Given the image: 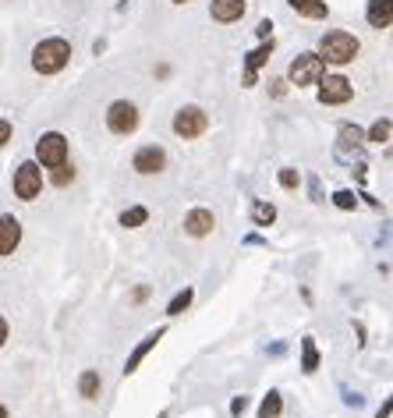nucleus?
Here are the masks:
<instances>
[{
  "instance_id": "1",
  "label": "nucleus",
  "mask_w": 393,
  "mask_h": 418,
  "mask_svg": "<svg viewBox=\"0 0 393 418\" xmlns=\"http://www.w3.org/2000/svg\"><path fill=\"white\" fill-rule=\"evenodd\" d=\"M68 61H71V43L61 39V36H50V39L32 46V68L39 75H57V71L68 68Z\"/></svg>"
},
{
  "instance_id": "2",
  "label": "nucleus",
  "mask_w": 393,
  "mask_h": 418,
  "mask_svg": "<svg viewBox=\"0 0 393 418\" xmlns=\"http://www.w3.org/2000/svg\"><path fill=\"white\" fill-rule=\"evenodd\" d=\"M358 50H362V43L344 29H333L319 39V53L326 57V64H351L358 57Z\"/></svg>"
},
{
  "instance_id": "3",
  "label": "nucleus",
  "mask_w": 393,
  "mask_h": 418,
  "mask_svg": "<svg viewBox=\"0 0 393 418\" xmlns=\"http://www.w3.org/2000/svg\"><path fill=\"white\" fill-rule=\"evenodd\" d=\"M11 188H14V199L36 203L39 192H43V163H39V160L18 163V167H14V178H11Z\"/></svg>"
},
{
  "instance_id": "4",
  "label": "nucleus",
  "mask_w": 393,
  "mask_h": 418,
  "mask_svg": "<svg viewBox=\"0 0 393 418\" xmlns=\"http://www.w3.org/2000/svg\"><path fill=\"white\" fill-rule=\"evenodd\" d=\"M326 78V57L322 53H297L287 68V82L291 86H319Z\"/></svg>"
},
{
  "instance_id": "5",
  "label": "nucleus",
  "mask_w": 393,
  "mask_h": 418,
  "mask_svg": "<svg viewBox=\"0 0 393 418\" xmlns=\"http://www.w3.org/2000/svg\"><path fill=\"white\" fill-rule=\"evenodd\" d=\"M106 128L113 135H121V138L135 135V128H138V106L131 100H113L106 106Z\"/></svg>"
},
{
  "instance_id": "6",
  "label": "nucleus",
  "mask_w": 393,
  "mask_h": 418,
  "mask_svg": "<svg viewBox=\"0 0 393 418\" xmlns=\"http://www.w3.org/2000/svg\"><path fill=\"white\" fill-rule=\"evenodd\" d=\"M36 160H39L46 170H53V167L68 163V138H64L61 131H46V135H39V142H36Z\"/></svg>"
},
{
  "instance_id": "7",
  "label": "nucleus",
  "mask_w": 393,
  "mask_h": 418,
  "mask_svg": "<svg viewBox=\"0 0 393 418\" xmlns=\"http://www.w3.org/2000/svg\"><path fill=\"white\" fill-rule=\"evenodd\" d=\"M205 131H209V113H205L202 106L188 103L174 113V135H178V138H198V135H205Z\"/></svg>"
},
{
  "instance_id": "8",
  "label": "nucleus",
  "mask_w": 393,
  "mask_h": 418,
  "mask_svg": "<svg viewBox=\"0 0 393 418\" xmlns=\"http://www.w3.org/2000/svg\"><path fill=\"white\" fill-rule=\"evenodd\" d=\"M351 96H354V86L344 75H326L319 82V103L322 106H340V103H347Z\"/></svg>"
},
{
  "instance_id": "9",
  "label": "nucleus",
  "mask_w": 393,
  "mask_h": 418,
  "mask_svg": "<svg viewBox=\"0 0 393 418\" xmlns=\"http://www.w3.org/2000/svg\"><path fill=\"white\" fill-rule=\"evenodd\" d=\"M369 142V131H362L358 124H340V146H337V156L344 163H354V156L365 149Z\"/></svg>"
},
{
  "instance_id": "10",
  "label": "nucleus",
  "mask_w": 393,
  "mask_h": 418,
  "mask_svg": "<svg viewBox=\"0 0 393 418\" xmlns=\"http://www.w3.org/2000/svg\"><path fill=\"white\" fill-rule=\"evenodd\" d=\"M163 167H167V153H163L160 146H142V149L131 156V170L142 174V178H153V174H160Z\"/></svg>"
},
{
  "instance_id": "11",
  "label": "nucleus",
  "mask_w": 393,
  "mask_h": 418,
  "mask_svg": "<svg viewBox=\"0 0 393 418\" xmlns=\"http://www.w3.org/2000/svg\"><path fill=\"white\" fill-rule=\"evenodd\" d=\"M163 337H167V326H160V330L146 333V337H142V340L135 344V351L128 355V362H124V369H121V372H124V376H135V372H138V365L146 362V355H149V351H153V347H156V344H160Z\"/></svg>"
},
{
  "instance_id": "12",
  "label": "nucleus",
  "mask_w": 393,
  "mask_h": 418,
  "mask_svg": "<svg viewBox=\"0 0 393 418\" xmlns=\"http://www.w3.org/2000/svg\"><path fill=\"white\" fill-rule=\"evenodd\" d=\"M185 234L188 238H205V234H213V227H216V216L209 213V209H202V206H195V209H188L185 213Z\"/></svg>"
},
{
  "instance_id": "13",
  "label": "nucleus",
  "mask_w": 393,
  "mask_h": 418,
  "mask_svg": "<svg viewBox=\"0 0 393 418\" xmlns=\"http://www.w3.org/2000/svg\"><path fill=\"white\" fill-rule=\"evenodd\" d=\"M245 11H248V4H245V0H213V4H209V14H213V21H220V25H234V21H241V18H245Z\"/></svg>"
},
{
  "instance_id": "14",
  "label": "nucleus",
  "mask_w": 393,
  "mask_h": 418,
  "mask_svg": "<svg viewBox=\"0 0 393 418\" xmlns=\"http://www.w3.org/2000/svg\"><path fill=\"white\" fill-rule=\"evenodd\" d=\"M18 245H21V220H14V216L7 213V216L0 220V255L11 259Z\"/></svg>"
},
{
  "instance_id": "15",
  "label": "nucleus",
  "mask_w": 393,
  "mask_h": 418,
  "mask_svg": "<svg viewBox=\"0 0 393 418\" xmlns=\"http://www.w3.org/2000/svg\"><path fill=\"white\" fill-rule=\"evenodd\" d=\"M270 53H273V39H266L262 46H255V50L245 57V86H248V89L255 86V75H259V68L270 61Z\"/></svg>"
},
{
  "instance_id": "16",
  "label": "nucleus",
  "mask_w": 393,
  "mask_h": 418,
  "mask_svg": "<svg viewBox=\"0 0 393 418\" xmlns=\"http://www.w3.org/2000/svg\"><path fill=\"white\" fill-rule=\"evenodd\" d=\"M365 21H369L372 29H390L393 25V0H369Z\"/></svg>"
},
{
  "instance_id": "17",
  "label": "nucleus",
  "mask_w": 393,
  "mask_h": 418,
  "mask_svg": "<svg viewBox=\"0 0 393 418\" xmlns=\"http://www.w3.org/2000/svg\"><path fill=\"white\" fill-rule=\"evenodd\" d=\"M301 372H305V376H315V372H319V347H315V337H301Z\"/></svg>"
},
{
  "instance_id": "18",
  "label": "nucleus",
  "mask_w": 393,
  "mask_h": 418,
  "mask_svg": "<svg viewBox=\"0 0 393 418\" xmlns=\"http://www.w3.org/2000/svg\"><path fill=\"white\" fill-rule=\"evenodd\" d=\"M291 7H295L301 18H315V21H322L326 14H330V7H326V0H287Z\"/></svg>"
},
{
  "instance_id": "19",
  "label": "nucleus",
  "mask_w": 393,
  "mask_h": 418,
  "mask_svg": "<svg viewBox=\"0 0 393 418\" xmlns=\"http://www.w3.org/2000/svg\"><path fill=\"white\" fill-rule=\"evenodd\" d=\"M252 223L255 227H273L277 223V206L266 203V199H255L252 203Z\"/></svg>"
},
{
  "instance_id": "20",
  "label": "nucleus",
  "mask_w": 393,
  "mask_h": 418,
  "mask_svg": "<svg viewBox=\"0 0 393 418\" xmlns=\"http://www.w3.org/2000/svg\"><path fill=\"white\" fill-rule=\"evenodd\" d=\"M99 390H103V379H99L96 369H86L82 376H78V394L86 397V401H96Z\"/></svg>"
},
{
  "instance_id": "21",
  "label": "nucleus",
  "mask_w": 393,
  "mask_h": 418,
  "mask_svg": "<svg viewBox=\"0 0 393 418\" xmlns=\"http://www.w3.org/2000/svg\"><path fill=\"white\" fill-rule=\"evenodd\" d=\"M280 412H284V397H280V390H270L259 404V418H280Z\"/></svg>"
},
{
  "instance_id": "22",
  "label": "nucleus",
  "mask_w": 393,
  "mask_h": 418,
  "mask_svg": "<svg viewBox=\"0 0 393 418\" xmlns=\"http://www.w3.org/2000/svg\"><path fill=\"white\" fill-rule=\"evenodd\" d=\"M390 135H393V121H387V117H379V121L369 128V142H372V146H383V142H390Z\"/></svg>"
},
{
  "instance_id": "23",
  "label": "nucleus",
  "mask_w": 393,
  "mask_h": 418,
  "mask_svg": "<svg viewBox=\"0 0 393 418\" xmlns=\"http://www.w3.org/2000/svg\"><path fill=\"white\" fill-rule=\"evenodd\" d=\"M146 220H149V209L146 206H131V209H124V213H121V227H128V230L142 227Z\"/></svg>"
},
{
  "instance_id": "24",
  "label": "nucleus",
  "mask_w": 393,
  "mask_h": 418,
  "mask_svg": "<svg viewBox=\"0 0 393 418\" xmlns=\"http://www.w3.org/2000/svg\"><path fill=\"white\" fill-rule=\"evenodd\" d=\"M192 298H195V291H192V287L178 291V295L170 298V305H167V315H185L188 312V305H192Z\"/></svg>"
},
{
  "instance_id": "25",
  "label": "nucleus",
  "mask_w": 393,
  "mask_h": 418,
  "mask_svg": "<svg viewBox=\"0 0 393 418\" xmlns=\"http://www.w3.org/2000/svg\"><path fill=\"white\" fill-rule=\"evenodd\" d=\"M50 181H53L57 188H68V185L75 181V167H71V163H61V167H53V170H50Z\"/></svg>"
},
{
  "instance_id": "26",
  "label": "nucleus",
  "mask_w": 393,
  "mask_h": 418,
  "mask_svg": "<svg viewBox=\"0 0 393 418\" xmlns=\"http://www.w3.org/2000/svg\"><path fill=\"white\" fill-rule=\"evenodd\" d=\"M358 199H362V195H354L351 188H340V192H333V206H337V209H344V213L358 209Z\"/></svg>"
},
{
  "instance_id": "27",
  "label": "nucleus",
  "mask_w": 393,
  "mask_h": 418,
  "mask_svg": "<svg viewBox=\"0 0 393 418\" xmlns=\"http://www.w3.org/2000/svg\"><path fill=\"white\" fill-rule=\"evenodd\" d=\"M277 181H280V188H287V192H295L297 185H301V170H295V167H284V170L277 174Z\"/></svg>"
},
{
  "instance_id": "28",
  "label": "nucleus",
  "mask_w": 393,
  "mask_h": 418,
  "mask_svg": "<svg viewBox=\"0 0 393 418\" xmlns=\"http://www.w3.org/2000/svg\"><path fill=\"white\" fill-rule=\"evenodd\" d=\"M248 404H252V401H248L245 394H238V397L230 401V418H245V412H248Z\"/></svg>"
},
{
  "instance_id": "29",
  "label": "nucleus",
  "mask_w": 393,
  "mask_h": 418,
  "mask_svg": "<svg viewBox=\"0 0 393 418\" xmlns=\"http://www.w3.org/2000/svg\"><path fill=\"white\" fill-rule=\"evenodd\" d=\"M344 404H347V408H362V404H365V397H362V394H351V390L344 387Z\"/></svg>"
},
{
  "instance_id": "30",
  "label": "nucleus",
  "mask_w": 393,
  "mask_h": 418,
  "mask_svg": "<svg viewBox=\"0 0 393 418\" xmlns=\"http://www.w3.org/2000/svg\"><path fill=\"white\" fill-rule=\"evenodd\" d=\"M270 32H273V21H270V18H262V21H259V29H255V36L266 43V39H270Z\"/></svg>"
},
{
  "instance_id": "31",
  "label": "nucleus",
  "mask_w": 393,
  "mask_h": 418,
  "mask_svg": "<svg viewBox=\"0 0 393 418\" xmlns=\"http://www.w3.org/2000/svg\"><path fill=\"white\" fill-rule=\"evenodd\" d=\"M390 415H393V394L379 404V408H376V418H390Z\"/></svg>"
},
{
  "instance_id": "32",
  "label": "nucleus",
  "mask_w": 393,
  "mask_h": 418,
  "mask_svg": "<svg viewBox=\"0 0 393 418\" xmlns=\"http://www.w3.org/2000/svg\"><path fill=\"white\" fill-rule=\"evenodd\" d=\"M11 142V121H0V146Z\"/></svg>"
},
{
  "instance_id": "33",
  "label": "nucleus",
  "mask_w": 393,
  "mask_h": 418,
  "mask_svg": "<svg viewBox=\"0 0 393 418\" xmlns=\"http://www.w3.org/2000/svg\"><path fill=\"white\" fill-rule=\"evenodd\" d=\"M149 298V287H135V295H131V302L138 305V302H146Z\"/></svg>"
},
{
  "instance_id": "34",
  "label": "nucleus",
  "mask_w": 393,
  "mask_h": 418,
  "mask_svg": "<svg viewBox=\"0 0 393 418\" xmlns=\"http://www.w3.org/2000/svg\"><path fill=\"white\" fill-rule=\"evenodd\" d=\"M287 93V82H273V96H284Z\"/></svg>"
},
{
  "instance_id": "35",
  "label": "nucleus",
  "mask_w": 393,
  "mask_h": 418,
  "mask_svg": "<svg viewBox=\"0 0 393 418\" xmlns=\"http://www.w3.org/2000/svg\"><path fill=\"white\" fill-rule=\"evenodd\" d=\"M312 199H315V203H322V192H319V181H315V178H312Z\"/></svg>"
},
{
  "instance_id": "36",
  "label": "nucleus",
  "mask_w": 393,
  "mask_h": 418,
  "mask_svg": "<svg viewBox=\"0 0 393 418\" xmlns=\"http://www.w3.org/2000/svg\"><path fill=\"white\" fill-rule=\"evenodd\" d=\"M7 333H11L7 330V319H0V344H7Z\"/></svg>"
},
{
  "instance_id": "37",
  "label": "nucleus",
  "mask_w": 393,
  "mask_h": 418,
  "mask_svg": "<svg viewBox=\"0 0 393 418\" xmlns=\"http://www.w3.org/2000/svg\"><path fill=\"white\" fill-rule=\"evenodd\" d=\"M174 4H188V0H174Z\"/></svg>"
}]
</instances>
